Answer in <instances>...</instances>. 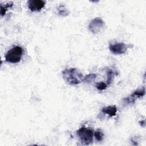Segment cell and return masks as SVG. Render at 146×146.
I'll use <instances>...</instances> for the list:
<instances>
[{
    "instance_id": "obj_1",
    "label": "cell",
    "mask_w": 146,
    "mask_h": 146,
    "mask_svg": "<svg viewBox=\"0 0 146 146\" xmlns=\"http://www.w3.org/2000/svg\"><path fill=\"white\" fill-rule=\"evenodd\" d=\"M64 80L71 85H76L83 82V74L76 68H66L62 71Z\"/></svg>"
},
{
    "instance_id": "obj_2",
    "label": "cell",
    "mask_w": 146,
    "mask_h": 146,
    "mask_svg": "<svg viewBox=\"0 0 146 146\" xmlns=\"http://www.w3.org/2000/svg\"><path fill=\"white\" fill-rule=\"evenodd\" d=\"M23 52V50L21 47L15 46L8 50L6 53L5 55V60L11 63H18L21 60Z\"/></svg>"
},
{
    "instance_id": "obj_3",
    "label": "cell",
    "mask_w": 146,
    "mask_h": 146,
    "mask_svg": "<svg viewBox=\"0 0 146 146\" xmlns=\"http://www.w3.org/2000/svg\"><path fill=\"white\" fill-rule=\"evenodd\" d=\"M94 133L92 129L84 127H82L76 131L77 136L84 145H89L92 143Z\"/></svg>"
},
{
    "instance_id": "obj_4",
    "label": "cell",
    "mask_w": 146,
    "mask_h": 146,
    "mask_svg": "<svg viewBox=\"0 0 146 146\" xmlns=\"http://www.w3.org/2000/svg\"><path fill=\"white\" fill-rule=\"evenodd\" d=\"M104 26V22L100 18H95L90 23L88 28L94 34L100 32Z\"/></svg>"
},
{
    "instance_id": "obj_5",
    "label": "cell",
    "mask_w": 146,
    "mask_h": 146,
    "mask_svg": "<svg viewBox=\"0 0 146 146\" xmlns=\"http://www.w3.org/2000/svg\"><path fill=\"white\" fill-rule=\"evenodd\" d=\"M128 47V46L124 43H116L109 45V49L111 52L116 55L124 54Z\"/></svg>"
},
{
    "instance_id": "obj_6",
    "label": "cell",
    "mask_w": 146,
    "mask_h": 146,
    "mask_svg": "<svg viewBox=\"0 0 146 146\" xmlns=\"http://www.w3.org/2000/svg\"><path fill=\"white\" fill-rule=\"evenodd\" d=\"M46 4V2L42 0H29L28 7L31 11H38L42 10Z\"/></svg>"
},
{
    "instance_id": "obj_7",
    "label": "cell",
    "mask_w": 146,
    "mask_h": 146,
    "mask_svg": "<svg viewBox=\"0 0 146 146\" xmlns=\"http://www.w3.org/2000/svg\"><path fill=\"white\" fill-rule=\"evenodd\" d=\"M145 95V87H143L140 89L137 90L133 94H132L129 97H127L125 98V100L128 103H133L136 98H141Z\"/></svg>"
},
{
    "instance_id": "obj_8",
    "label": "cell",
    "mask_w": 146,
    "mask_h": 146,
    "mask_svg": "<svg viewBox=\"0 0 146 146\" xmlns=\"http://www.w3.org/2000/svg\"><path fill=\"white\" fill-rule=\"evenodd\" d=\"M102 112L104 114L108 115L110 116H114L116 114L117 108L115 106H107L102 109Z\"/></svg>"
},
{
    "instance_id": "obj_9",
    "label": "cell",
    "mask_w": 146,
    "mask_h": 146,
    "mask_svg": "<svg viewBox=\"0 0 146 146\" xmlns=\"http://www.w3.org/2000/svg\"><path fill=\"white\" fill-rule=\"evenodd\" d=\"M56 10H57L58 14L62 15V16H66L69 13L68 10L66 8V6L63 5H59L56 7Z\"/></svg>"
},
{
    "instance_id": "obj_10",
    "label": "cell",
    "mask_w": 146,
    "mask_h": 146,
    "mask_svg": "<svg viewBox=\"0 0 146 146\" xmlns=\"http://www.w3.org/2000/svg\"><path fill=\"white\" fill-rule=\"evenodd\" d=\"M13 3L12 2H8L7 3L5 4L4 6L1 5V15L3 16L5 14L7 9L10 8V7H11L13 6Z\"/></svg>"
},
{
    "instance_id": "obj_11",
    "label": "cell",
    "mask_w": 146,
    "mask_h": 146,
    "mask_svg": "<svg viewBox=\"0 0 146 146\" xmlns=\"http://www.w3.org/2000/svg\"><path fill=\"white\" fill-rule=\"evenodd\" d=\"M94 136L95 137V139L98 141H101L103 139L104 134L102 132V130L98 129H97L94 133Z\"/></svg>"
},
{
    "instance_id": "obj_12",
    "label": "cell",
    "mask_w": 146,
    "mask_h": 146,
    "mask_svg": "<svg viewBox=\"0 0 146 146\" xmlns=\"http://www.w3.org/2000/svg\"><path fill=\"white\" fill-rule=\"evenodd\" d=\"M96 77V74H90L86 75L85 77H84L83 82H87V83H90L92 82Z\"/></svg>"
},
{
    "instance_id": "obj_13",
    "label": "cell",
    "mask_w": 146,
    "mask_h": 146,
    "mask_svg": "<svg viewBox=\"0 0 146 146\" xmlns=\"http://www.w3.org/2000/svg\"><path fill=\"white\" fill-rule=\"evenodd\" d=\"M107 73V84H111L112 80V77L113 75V72L111 69H108L106 71Z\"/></svg>"
},
{
    "instance_id": "obj_14",
    "label": "cell",
    "mask_w": 146,
    "mask_h": 146,
    "mask_svg": "<svg viewBox=\"0 0 146 146\" xmlns=\"http://www.w3.org/2000/svg\"><path fill=\"white\" fill-rule=\"evenodd\" d=\"M107 84L104 82H99L96 84V87L99 91L106 90L107 88Z\"/></svg>"
}]
</instances>
